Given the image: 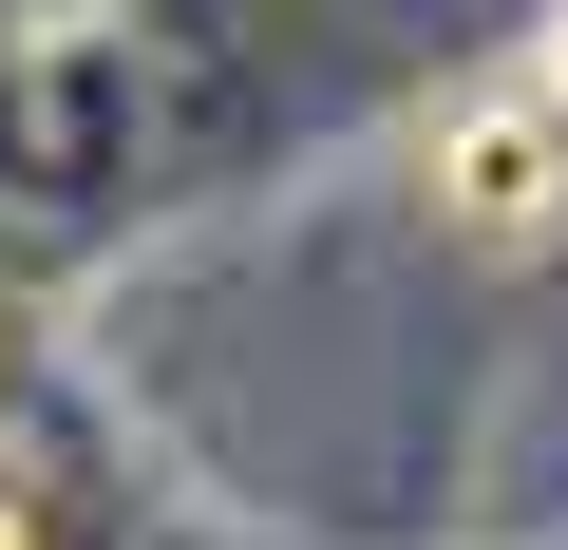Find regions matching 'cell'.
<instances>
[{"label":"cell","mask_w":568,"mask_h":550,"mask_svg":"<svg viewBox=\"0 0 568 550\" xmlns=\"http://www.w3.org/2000/svg\"><path fill=\"white\" fill-rule=\"evenodd\" d=\"M417 190H436V228H455L474 266H549V247H568V77H474V96L436 114Z\"/></svg>","instance_id":"obj_1"},{"label":"cell","mask_w":568,"mask_h":550,"mask_svg":"<svg viewBox=\"0 0 568 550\" xmlns=\"http://www.w3.org/2000/svg\"><path fill=\"white\" fill-rule=\"evenodd\" d=\"M0 550H20V531H0Z\"/></svg>","instance_id":"obj_2"}]
</instances>
